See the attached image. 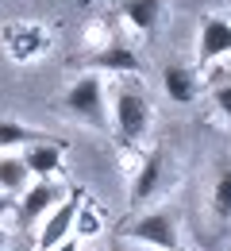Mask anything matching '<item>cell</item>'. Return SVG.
Instances as JSON below:
<instances>
[{"instance_id":"16","label":"cell","mask_w":231,"mask_h":251,"mask_svg":"<svg viewBox=\"0 0 231 251\" xmlns=\"http://www.w3.org/2000/svg\"><path fill=\"white\" fill-rule=\"evenodd\" d=\"M73 232H81V236H97V232H100V213H97L93 201H81L77 220H73Z\"/></svg>"},{"instance_id":"4","label":"cell","mask_w":231,"mask_h":251,"mask_svg":"<svg viewBox=\"0 0 231 251\" xmlns=\"http://www.w3.org/2000/svg\"><path fill=\"white\" fill-rule=\"evenodd\" d=\"M62 108L73 112L77 120H89V124H104V81L97 74H81L69 93L62 97Z\"/></svg>"},{"instance_id":"7","label":"cell","mask_w":231,"mask_h":251,"mask_svg":"<svg viewBox=\"0 0 231 251\" xmlns=\"http://www.w3.org/2000/svg\"><path fill=\"white\" fill-rule=\"evenodd\" d=\"M62 155H66V139L58 143V139H42V143H27V151H23V166H27V174L35 178H50L58 166H62Z\"/></svg>"},{"instance_id":"18","label":"cell","mask_w":231,"mask_h":251,"mask_svg":"<svg viewBox=\"0 0 231 251\" xmlns=\"http://www.w3.org/2000/svg\"><path fill=\"white\" fill-rule=\"evenodd\" d=\"M12 209H16V201H12L8 193H0V217H4V213H12Z\"/></svg>"},{"instance_id":"6","label":"cell","mask_w":231,"mask_h":251,"mask_svg":"<svg viewBox=\"0 0 231 251\" xmlns=\"http://www.w3.org/2000/svg\"><path fill=\"white\" fill-rule=\"evenodd\" d=\"M231 54V24L228 20H216V16H208L204 24H200V47H197V62L208 66L216 62V58H224Z\"/></svg>"},{"instance_id":"14","label":"cell","mask_w":231,"mask_h":251,"mask_svg":"<svg viewBox=\"0 0 231 251\" xmlns=\"http://www.w3.org/2000/svg\"><path fill=\"white\" fill-rule=\"evenodd\" d=\"M12 50H16V58H27V54H35V50H42L46 47V35H42V27H12Z\"/></svg>"},{"instance_id":"15","label":"cell","mask_w":231,"mask_h":251,"mask_svg":"<svg viewBox=\"0 0 231 251\" xmlns=\"http://www.w3.org/2000/svg\"><path fill=\"white\" fill-rule=\"evenodd\" d=\"M212 209H216V217L228 220L231 217V166H224L220 174H216V189H212Z\"/></svg>"},{"instance_id":"20","label":"cell","mask_w":231,"mask_h":251,"mask_svg":"<svg viewBox=\"0 0 231 251\" xmlns=\"http://www.w3.org/2000/svg\"><path fill=\"white\" fill-rule=\"evenodd\" d=\"M0 251H8V236H4V228H0Z\"/></svg>"},{"instance_id":"21","label":"cell","mask_w":231,"mask_h":251,"mask_svg":"<svg viewBox=\"0 0 231 251\" xmlns=\"http://www.w3.org/2000/svg\"><path fill=\"white\" fill-rule=\"evenodd\" d=\"M124 251H158V248H143V244H139V248H124Z\"/></svg>"},{"instance_id":"17","label":"cell","mask_w":231,"mask_h":251,"mask_svg":"<svg viewBox=\"0 0 231 251\" xmlns=\"http://www.w3.org/2000/svg\"><path fill=\"white\" fill-rule=\"evenodd\" d=\"M212 97H216V108H220V112H224V116L231 120V81H228V85H220V89H216Z\"/></svg>"},{"instance_id":"19","label":"cell","mask_w":231,"mask_h":251,"mask_svg":"<svg viewBox=\"0 0 231 251\" xmlns=\"http://www.w3.org/2000/svg\"><path fill=\"white\" fill-rule=\"evenodd\" d=\"M54 251H77V240H62V244H58Z\"/></svg>"},{"instance_id":"2","label":"cell","mask_w":231,"mask_h":251,"mask_svg":"<svg viewBox=\"0 0 231 251\" xmlns=\"http://www.w3.org/2000/svg\"><path fill=\"white\" fill-rule=\"evenodd\" d=\"M120 236H127V240L143 244V248L177 251V220L169 217V213H162V209H154V213L135 217L127 228H120Z\"/></svg>"},{"instance_id":"1","label":"cell","mask_w":231,"mask_h":251,"mask_svg":"<svg viewBox=\"0 0 231 251\" xmlns=\"http://www.w3.org/2000/svg\"><path fill=\"white\" fill-rule=\"evenodd\" d=\"M150 120H154V112H150V100L143 97V89L120 85V93H116V139L124 147H135L150 131Z\"/></svg>"},{"instance_id":"12","label":"cell","mask_w":231,"mask_h":251,"mask_svg":"<svg viewBox=\"0 0 231 251\" xmlns=\"http://www.w3.org/2000/svg\"><path fill=\"white\" fill-rule=\"evenodd\" d=\"M31 182V174H27V166H23V158L16 155H0V193H8V197H16V193H23Z\"/></svg>"},{"instance_id":"8","label":"cell","mask_w":231,"mask_h":251,"mask_svg":"<svg viewBox=\"0 0 231 251\" xmlns=\"http://www.w3.org/2000/svg\"><path fill=\"white\" fill-rule=\"evenodd\" d=\"M85 66L93 70H112V74H139V54L131 47H124V39H112L104 50H97L93 58H85ZM89 70V74H93Z\"/></svg>"},{"instance_id":"5","label":"cell","mask_w":231,"mask_h":251,"mask_svg":"<svg viewBox=\"0 0 231 251\" xmlns=\"http://www.w3.org/2000/svg\"><path fill=\"white\" fill-rule=\"evenodd\" d=\"M62 201H66L62 186H58L54 178H42L39 186H31V189L20 193V201H16V209H12V213H16V224L27 232L31 224H39V220L46 217L54 205H62Z\"/></svg>"},{"instance_id":"3","label":"cell","mask_w":231,"mask_h":251,"mask_svg":"<svg viewBox=\"0 0 231 251\" xmlns=\"http://www.w3.org/2000/svg\"><path fill=\"white\" fill-rule=\"evenodd\" d=\"M81 201H85V189H81V186H69L66 201H62V205H54V209L42 217V228H39V240H35V248H39V251H54L62 240H69V232H73V220H77Z\"/></svg>"},{"instance_id":"13","label":"cell","mask_w":231,"mask_h":251,"mask_svg":"<svg viewBox=\"0 0 231 251\" xmlns=\"http://www.w3.org/2000/svg\"><path fill=\"white\" fill-rule=\"evenodd\" d=\"M46 135L35 131V127H23L20 120H0V155L4 147H27V143H42Z\"/></svg>"},{"instance_id":"10","label":"cell","mask_w":231,"mask_h":251,"mask_svg":"<svg viewBox=\"0 0 231 251\" xmlns=\"http://www.w3.org/2000/svg\"><path fill=\"white\" fill-rule=\"evenodd\" d=\"M162 85H166V97L173 100V104H189V100H197V74L189 70V66H177L169 62L162 70Z\"/></svg>"},{"instance_id":"9","label":"cell","mask_w":231,"mask_h":251,"mask_svg":"<svg viewBox=\"0 0 231 251\" xmlns=\"http://www.w3.org/2000/svg\"><path fill=\"white\" fill-rule=\"evenodd\" d=\"M162 166H166L162 151H150V155L143 158V166H139V174H135V182H131V205H147L154 197V189L162 182Z\"/></svg>"},{"instance_id":"22","label":"cell","mask_w":231,"mask_h":251,"mask_svg":"<svg viewBox=\"0 0 231 251\" xmlns=\"http://www.w3.org/2000/svg\"><path fill=\"white\" fill-rule=\"evenodd\" d=\"M81 4H93V0H81Z\"/></svg>"},{"instance_id":"11","label":"cell","mask_w":231,"mask_h":251,"mask_svg":"<svg viewBox=\"0 0 231 251\" xmlns=\"http://www.w3.org/2000/svg\"><path fill=\"white\" fill-rule=\"evenodd\" d=\"M162 4L166 0H124L120 4V16L135 24V31H154V24H158V16H162Z\"/></svg>"}]
</instances>
